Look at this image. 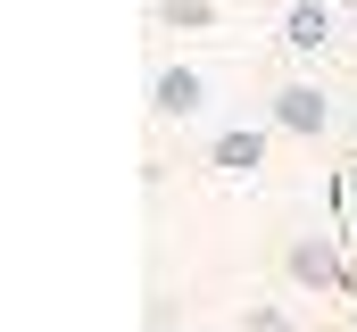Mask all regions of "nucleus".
Wrapping results in <instances>:
<instances>
[{"label":"nucleus","mask_w":357,"mask_h":332,"mask_svg":"<svg viewBox=\"0 0 357 332\" xmlns=\"http://www.w3.org/2000/svg\"><path fill=\"white\" fill-rule=\"evenodd\" d=\"M266 125L291 133V142H324V133L341 125V108H333V91H324L316 75H291V83L266 91Z\"/></svg>","instance_id":"f03ea898"},{"label":"nucleus","mask_w":357,"mask_h":332,"mask_svg":"<svg viewBox=\"0 0 357 332\" xmlns=\"http://www.w3.org/2000/svg\"><path fill=\"white\" fill-rule=\"evenodd\" d=\"M341 125H349V142H357V108H349V116H341Z\"/></svg>","instance_id":"1a4fd4ad"},{"label":"nucleus","mask_w":357,"mask_h":332,"mask_svg":"<svg viewBox=\"0 0 357 332\" xmlns=\"http://www.w3.org/2000/svg\"><path fill=\"white\" fill-rule=\"evenodd\" d=\"M266 142H274V125H216V133H208V166L241 183V174L266 166Z\"/></svg>","instance_id":"39448f33"},{"label":"nucleus","mask_w":357,"mask_h":332,"mask_svg":"<svg viewBox=\"0 0 357 332\" xmlns=\"http://www.w3.org/2000/svg\"><path fill=\"white\" fill-rule=\"evenodd\" d=\"M349 59H357V33H349Z\"/></svg>","instance_id":"9d476101"},{"label":"nucleus","mask_w":357,"mask_h":332,"mask_svg":"<svg viewBox=\"0 0 357 332\" xmlns=\"http://www.w3.org/2000/svg\"><path fill=\"white\" fill-rule=\"evenodd\" d=\"M241 332H307V324H299L282 299H250V308H241Z\"/></svg>","instance_id":"0eeeda50"},{"label":"nucleus","mask_w":357,"mask_h":332,"mask_svg":"<svg viewBox=\"0 0 357 332\" xmlns=\"http://www.w3.org/2000/svg\"><path fill=\"white\" fill-rule=\"evenodd\" d=\"M341 8H357V0H341Z\"/></svg>","instance_id":"9b49d317"},{"label":"nucleus","mask_w":357,"mask_h":332,"mask_svg":"<svg viewBox=\"0 0 357 332\" xmlns=\"http://www.w3.org/2000/svg\"><path fill=\"white\" fill-rule=\"evenodd\" d=\"M282 274L316 299H357V266H349V233H291Z\"/></svg>","instance_id":"f257e3e1"},{"label":"nucleus","mask_w":357,"mask_h":332,"mask_svg":"<svg viewBox=\"0 0 357 332\" xmlns=\"http://www.w3.org/2000/svg\"><path fill=\"white\" fill-rule=\"evenodd\" d=\"M208 67H191V59H167L158 75H150V116L158 125H199L208 116Z\"/></svg>","instance_id":"7ed1b4c3"},{"label":"nucleus","mask_w":357,"mask_h":332,"mask_svg":"<svg viewBox=\"0 0 357 332\" xmlns=\"http://www.w3.org/2000/svg\"><path fill=\"white\" fill-rule=\"evenodd\" d=\"M282 50L291 59H324L333 42H341V0H282Z\"/></svg>","instance_id":"20e7f679"},{"label":"nucleus","mask_w":357,"mask_h":332,"mask_svg":"<svg viewBox=\"0 0 357 332\" xmlns=\"http://www.w3.org/2000/svg\"><path fill=\"white\" fill-rule=\"evenodd\" d=\"M333 208H341V233L357 241V158L341 166V174H333Z\"/></svg>","instance_id":"6e6552de"},{"label":"nucleus","mask_w":357,"mask_h":332,"mask_svg":"<svg viewBox=\"0 0 357 332\" xmlns=\"http://www.w3.org/2000/svg\"><path fill=\"white\" fill-rule=\"evenodd\" d=\"M150 8H158V25H175V33H208V25L225 17L216 0H150Z\"/></svg>","instance_id":"423d86ee"}]
</instances>
